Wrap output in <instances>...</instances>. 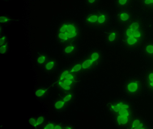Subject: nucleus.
I'll return each instance as SVG.
<instances>
[{
	"label": "nucleus",
	"mask_w": 153,
	"mask_h": 129,
	"mask_svg": "<svg viewBox=\"0 0 153 129\" xmlns=\"http://www.w3.org/2000/svg\"><path fill=\"white\" fill-rule=\"evenodd\" d=\"M146 36L145 24L141 19L134 18L131 20L123 31V41L129 48L138 46Z\"/></svg>",
	"instance_id": "nucleus-1"
},
{
	"label": "nucleus",
	"mask_w": 153,
	"mask_h": 129,
	"mask_svg": "<svg viewBox=\"0 0 153 129\" xmlns=\"http://www.w3.org/2000/svg\"><path fill=\"white\" fill-rule=\"evenodd\" d=\"M44 121V117L43 116H41L37 118L36 122H37V126L41 125L43 123Z\"/></svg>",
	"instance_id": "nucleus-27"
},
{
	"label": "nucleus",
	"mask_w": 153,
	"mask_h": 129,
	"mask_svg": "<svg viewBox=\"0 0 153 129\" xmlns=\"http://www.w3.org/2000/svg\"><path fill=\"white\" fill-rule=\"evenodd\" d=\"M120 34L119 31L115 29L110 30L106 34V40L110 44H116L119 40Z\"/></svg>",
	"instance_id": "nucleus-6"
},
{
	"label": "nucleus",
	"mask_w": 153,
	"mask_h": 129,
	"mask_svg": "<svg viewBox=\"0 0 153 129\" xmlns=\"http://www.w3.org/2000/svg\"><path fill=\"white\" fill-rule=\"evenodd\" d=\"M69 72H70V71L68 70L64 71L62 73L61 75L60 78V80L63 81V80L65 79L66 75H67V74H68V73H69Z\"/></svg>",
	"instance_id": "nucleus-26"
},
{
	"label": "nucleus",
	"mask_w": 153,
	"mask_h": 129,
	"mask_svg": "<svg viewBox=\"0 0 153 129\" xmlns=\"http://www.w3.org/2000/svg\"><path fill=\"white\" fill-rule=\"evenodd\" d=\"M8 47V44H7V43L1 46V47H0V53H1L2 54H5L7 51Z\"/></svg>",
	"instance_id": "nucleus-21"
},
{
	"label": "nucleus",
	"mask_w": 153,
	"mask_h": 129,
	"mask_svg": "<svg viewBox=\"0 0 153 129\" xmlns=\"http://www.w3.org/2000/svg\"><path fill=\"white\" fill-rule=\"evenodd\" d=\"M46 90L45 89H39L36 90L35 92V95L36 96L38 97H41L43 96L46 93Z\"/></svg>",
	"instance_id": "nucleus-20"
},
{
	"label": "nucleus",
	"mask_w": 153,
	"mask_h": 129,
	"mask_svg": "<svg viewBox=\"0 0 153 129\" xmlns=\"http://www.w3.org/2000/svg\"><path fill=\"white\" fill-rule=\"evenodd\" d=\"M139 4L145 11L153 12V0H140Z\"/></svg>",
	"instance_id": "nucleus-8"
},
{
	"label": "nucleus",
	"mask_w": 153,
	"mask_h": 129,
	"mask_svg": "<svg viewBox=\"0 0 153 129\" xmlns=\"http://www.w3.org/2000/svg\"><path fill=\"white\" fill-rule=\"evenodd\" d=\"M110 109L120 126L127 125L132 116V110L129 104L123 101H119L111 105Z\"/></svg>",
	"instance_id": "nucleus-2"
},
{
	"label": "nucleus",
	"mask_w": 153,
	"mask_h": 129,
	"mask_svg": "<svg viewBox=\"0 0 153 129\" xmlns=\"http://www.w3.org/2000/svg\"><path fill=\"white\" fill-rule=\"evenodd\" d=\"M55 66V63L53 61H50L45 64V69L47 70H53Z\"/></svg>",
	"instance_id": "nucleus-16"
},
{
	"label": "nucleus",
	"mask_w": 153,
	"mask_h": 129,
	"mask_svg": "<svg viewBox=\"0 0 153 129\" xmlns=\"http://www.w3.org/2000/svg\"><path fill=\"white\" fill-rule=\"evenodd\" d=\"M90 57L92 58L93 60L97 62V61H98V60H99V58H100V54L97 52H94V53L91 54V56H90Z\"/></svg>",
	"instance_id": "nucleus-19"
},
{
	"label": "nucleus",
	"mask_w": 153,
	"mask_h": 129,
	"mask_svg": "<svg viewBox=\"0 0 153 129\" xmlns=\"http://www.w3.org/2000/svg\"><path fill=\"white\" fill-rule=\"evenodd\" d=\"M144 50L146 54L150 56H153V42H149L144 47Z\"/></svg>",
	"instance_id": "nucleus-11"
},
{
	"label": "nucleus",
	"mask_w": 153,
	"mask_h": 129,
	"mask_svg": "<svg viewBox=\"0 0 153 129\" xmlns=\"http://www.w3.org/2000/svg\"><path fill=\"white\" fill-rule=\"evenodd\" d=\"M82 69V64H78L75 65V66L71 69V70L70 72H77L80 71Z\"/></svg>",
	"instance_id": "nucleus-17"
},
{
	"label": "nucleus",
	"mask_w": 153,
	"mask_h": 129,
	"mask_svg": "<svg viewBox=\"0 0 153 129\" xmlns=\"http://www.w3.org/2000/svg\"><path fill=\"white\" fill-rule=\"evenodd\" d=\"M54 125L53 123H49L48 124L46 125L45 127H44L45 129H54Z\"/></svg>",
	"instance_id": "nucleus-32"
},
{
	"label": "nucleus",
	"mask_w": 153,
	"mask_h": 129,
	"mask_svg": "<svg viewBox=\"0 0 153 129\" xmlns=\"http://www.w3.org/2000/svg\"><path fill=\"white\" fill-rule=\"evenodd\" d=\"M146 81L148 86L150 89L153 90V71L150 72L148 74L147 76Z\"/></svg>",
	"instance_id": "nucleus-13"
},
{
	"label": "nucleus",
	"mask_w": 153,
	"mask_h": 129,
	"mask_svg": "<svg viewBox=\"0 0 153 129\" xmlns=\"http://www.w3.org/2000/svg\"><path fill=\"white\" fill-rule=\"evenodd\" d=\"M130 128L132 129H146L144 123L139 119H134L130 125Z\"/></svg>",
	"instance_id": "nucleus-9"
},
{
	"label": "nucleus",
	"mask_w": 153,
	"mask_h": 129,
	"mask_svg": "<svg viewBox=\"0 0 153 129\" xmlns=\"http://www.w3.org/2000/svg\"><path fill=\"white\" fill-rule=\"evenodd\" d=\"M99 0H86L87 4L89 6H95L97 4Z\"/></svg>",
	"instance_id": "nucleus-22"
},
{
	"label": "nucleus",
	"mask_w": 153,
	"mask_h": 129,
	"mask_svg": "<svg viewBox=\"0 0 153 129\" xmlns=\"http://www.w3.org/2000/svg\"><path fill=\"white\" fill-rule=\"evenodd\" d=\"M29 122L31 124V125L33 126V127H36V126H37V122L35 118H29Z\"/></svg>",
	"instance_id": "nucleus-25"
},
{
	"label": "nucleus",
	"mask_w": 153,
	"mask_h": 129,
	"mask_svg": "<svg viewBox=\"0 0 153 129\" xmlns=\"http://www.w3.org/2000/svg\"><path fill=\"white\" fill-rule=\"evenodd\" d=\"M65 128V129H72V127H65V128Z\"/></svg>",
	"instance_id": "nucleus-34"
},
{
	"label": "nucleus",
	"mask_w": 153,
	"mask_h": 129,
	"mask_svg": "<svg viewBox=\"0 0 153 129\" xmlns=\"http://www.w3.org/2000/svg\"><path fill=\"white\" fill-rule=\"evenodd\" d=\"M59 85L64 90L68 91V90H70L71 89V86L65 85V84L63 83L62 81L59 80Z\"/></svg>",
	"instance_id": "nucleus-18"
},
{
	"label": "nucleus",
	"mask_w": 153,
	"mask_h": 129,
	"mask_svg": "<svg viewBox=\"0 0 153 129\" xmlns=\"http://www.w3.org/2000/svg\"><path fill=\"white\" fill-rule=\"evenodd\" d=\"M97 62L96 61L93 60L90 57L89 59H87L82 63V67L83 69H86L90 68L94 63Z\"/></svg>",
	"instance_id": "nucleus-12"
},
{
	"label": "nucleus",
	"mask_w": 153,
	"mask_h": 129,
	"mask_svg": "<svg viewBox=\"0 0 153 129\" xmlns=\"http://www.w3.org/2000/svg\"><path fill=\"white\" fill-rule=\"evenodd\" d=\"M46 60V57L45 56H41L38 57V59H37V62L39 64H42L45 62Z\"/></svg>",
	"instance_id": "nucleus-23"
},
{
	"label": "nucleus",
	"mask_w": 153,
	"mask_h": 129,
	"mask_svg": "<svg viewBox=\"0 0 153 129\" xmlns=\"http://www.w3.org/2000/svg\"><path fill=\"white\" fill-rule=\"evenodd\" d=\"M65 79H67L71 80H74L75 79V77L73 74H71V73H68L66 75V77H65Z\"/></svg>",
	"instance_id": "nucleus-30"
},
{
	"label": "nucleus",
	"mask_w": 153,
	"mask_h": 129,
	"mask_svg": "<svg viewBox=\"0 0 153 129\" xmlns=\"http://www.w3.org/2000/svg\"><path fill=\"white\" fill-rule=\"evenodd\" d=\"M116 8L119 10H123L131 3V0H115Z\"/></svg>",
	"instance_id": "nucleus-10"
},
{
	"label": "nucleus",
	"mask_w": 153,
	"mask_h": 129,
	"mask_svg": "<svg viewBox=\"0 0 153 129\" xmlns=\"http://www.w3.org/2000/svg\"><path fill=\"white\" fill-rule=\"evenodd\" d=\"M6 40H7L6 36H3L1 37V39H0V45L1 46L5 44Z\"/></svg>",
	"instance_id": "nucleus-31"
},
{
	"label": "nucleus",
	"mask_w": 153,
	"mask_h": 129,
	"mask_svg": "<svg viewBox=\"0 0 153 129\" xmlns=\"http://www.w3.org/2000/svg\"><path fill=\"white\" fill-rule=\"evenodd\" d=\"M75 49H76V47H75V45L72 44H69L65 47L64 50V53L66 54H71V53H73L75 51Z\"/></svg>",
	"instance_id": "nucleus-14"
},
{
	"label": "nucleus",
	"mask_w": 153,
	"mask_h": 129,
	"mask_svg": "<svg viewBox=\"0 0 153 129\" xmlns=\"http://www.w3.org/2000/svg\"><path fill=\"white\" fill-rule=\"evenodd\" d=\"M72 94H69L67 95L63 99V101L65 102H68L69 101L71 100L72 98Z\"/></svg>",
	"instance_id": "nucleus-29"
},
{
	"label": "nucleus",
	"mask_w": 153,
	"mask_h": 129,
	"mask_svg": "<svg viewBox=\"0 0 153 129\" xmlns=\"http://www.w3.org/2000/svg\"><path fill=\"white\" fill-rule=\"evenodd\" d=\"M0 22L1 23H6L8 22L10 20V19L8 17L5 16H1L0 18Z\"/></svg>",
	"instance_id": "nucleus-24"
},
{
	"label": "nucleus",
	"mask_w": 153,
	"mask_h": 129,
	"mask_svg": "<svg viewBox=\"0 0 153 129\" xmlns=\"http://www.w3.org/2000/svg\"><path fill=\"white\" fill-rule=\"evenodd\" d=\"M62 129V127L60 126V125H55V126H54V129Z\"/></svg>",
	"instance_id": "nucleus-33"
},
{
	"label": "nucleus",
	"mask_w": 153,
	"mask_h": 129,
	"mask_svg": "<svg viewBox=\"0 0 153 129\" xmlns=\"http://www.w3.org/2000/svg\"><path fill=\"white\" fill-rule=\"evenodd\" d=\"M141 83L138 80H131L128 82L125 87V90L127 93L133 95L138 93L141 90Z\"/></svg>",
	"instance_id": "nucleus-4"
},
{
	"label": "nucleus",
	"mask_w": 153,
	"mask_h": 129,
	"mask_svg": "<svg viewBox=\"0 0 153 129\" xmlns=\"http://www.w3.org/2000/svg\"><path fill=\"white\" fill-rule=\"evenodd\" d=\"M100 10L92 12L88 15L85 19L86 24L92 27L96 28L98 21Z\"/></svg>",
	"instance_id": "nucleus-5"
},
{
	"label": "nucleus",
	"mask_w": 153,
	"mask_h": 129,
	"mask_svg": "<svg viewBox=\"0 0 153 129\" xmlns=\"http://www.w3.org/2000/svg\"><path fill=\"white\" fill-rule=\"evenodd\" d=\"M65 103L66 102H64L63 100L57 101L54 105V107L57 110L61 109L65 105Z\"/></svg>",
	"instance_id": "nucleus-15"
},
{
	"label": "nucleus",
	"mask_w": 153,
	"mask_h": 129,
	"mask_svg": "<svg viewBox=\"0 0 153 129\" xmlns=\"http://www.w3.org/2000/svg\"><path fill=\"white\" fill-rule=\"evenodd\" d=\"M78 26L73 22H67L61 25L58 30L57 37L62 44L70 43L79 36Z\"/></svg>",
	"instance_id": "nucleus-3"
},
{
	"label": "nucleus",
	"mask_w": 153,
	"mask_h": 129,
	"mask_svg": "<svg viewBox=\"0 0 153 129\" xmlns=\"http://www.w3.org/2000/svg\"><path fill=\"white\" fill-rule=\"evenodd\" d=\"M63 83L65 84V85H68V86H71L72 84L73 83V81L71 80L65 79L63 80Z\"/></svg>",
	"instance_id": "nucleus-28"
},
{
	"label": "nucleus",
	"mask_w": 153,
	"mask_h": 129,
	"mask_svg": "<svg viewBox=\"0 0 153 129\" xmlns=\"http://www.w3.org/2000/svg\"><path fill=\"white\" fill-rule=\"evenodd\" d=\"M116 19L120 23H127L131 20V13L130 11L123 10L117 14Z\"/></svg>",
	"instance_id": "nucleus-7"
}]
</instances>
